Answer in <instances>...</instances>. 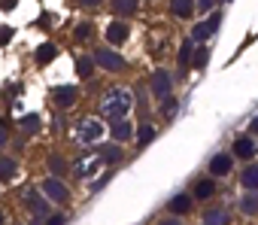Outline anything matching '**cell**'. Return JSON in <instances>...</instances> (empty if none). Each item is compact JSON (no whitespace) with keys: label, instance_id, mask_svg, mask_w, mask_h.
Returning a JSON list of instances; mask_svg holds the SVG:
<instances>
[{"label":"cell","instance_id":"ffe728a7","mask_svg":"<svg viewBox=\"0 0 258 225\" xmlns=\"http://www.w3.org/2000/svg\"><path fill=\"white\" fill-rule=\"evenodd\" d=\"M240 210H243L246 216H255V213H258V192H246V195L240 198Z\"/></svg>","mask_w":258,"mask_h":225},{"label":"cell","instance_id":"d590c367","mask_svg":"<svg viewBox=\"0 0 258 225\" xmlns=\"http://www.w3.org/2000/svg\"><path fill=\"white\" fill-rule=\"evenodd\" d=\"M158 225H182V222H179V219H176V216H173V219H161V222H158Z\"/></svg>","mask_w":258,"mask_h":225},{"label":"cell","instance_id":"6da1fadb","mask_svg":"<svg viewBox=\"0 0 258 225\" xmlns=\"http://www.w3.org/2000/svg\"><path fill=\"white\" fill-rule=\"evenodd\" d=\"M131 103H134V97H131V91H127V88H112V91L103 94L100 112H103L106 119L118 122V119H124L127 112H131Z\"/></svg>","mask_w":258,"mask_h":225},{"label":"cell","instance_id":"603a6c76","mask_svg":"<svg viewBox=\"0 0 258 225\" xmlns=\"http://www.w3.org/2000/svg\"><path fill=\"white\" fill-rule=\"evenodd\" d=\"M195 55H198V52H195V43H191V40H185V43H182V49H179V64H182V67L195 64Z\"/></svg>","mask_w":258,"mask_h":225},{"label":"cell","instance_id":"8d00e7d4","mask_svg":"<svg viewBox=\"0 0 258 225\" xmlns=\"http://www.w3.org/2000/svg\"><path fill=\"white\" fill-rule=\"evenodd\" d=\"M4 143H7V131H4V128H0V146H4Z\"/></svg>","mask_w":258,"mask_h":225},{"label":"cell","instance_id":"e0dca14e","mask_svg":"<svg viewBox=\"0 0 258 225\" xmlns=\"http://www.w3.org/2000/svg\"><path fill=\"white\" fill-rule=\"evenodd\" d=\"M19 174V164H16V158H10V155H0V180H13Z\"/></svg>","mask_w":258,"mask_h":225},{"label":"cell","instance_id":"8992f818","mask_svg":"<svg viewBox=\"0 0 258 225\" xmlns=\"http://www.w3.org/2000/svg\"><path fill=\"white\" fill-rule=\"evenodd\" d=\"M170 88H173L170 73H167V70H155V73H152V91H155V97H158V100L170 97Z\"/></svg>","mask_w":258,"mask_h":225},{"label":"cell","instance_id":"5bb4252c","mask_svg":"<svg viewBox=\"0 0 258 225\" xmlns=\"http://www.w3.org/2000/svg\"><path fill=\"white\" fill-rule=\"evenodd\" d=\"M140 7V0H109V10L115 16H134Z\"/></svg>","mask_w":258,"mask_h":225},{"label":"cell","instance_id":"1f68e13d","mask_svg":"<svg viewBox=\"0 0 258 225\" xmlns=\"http://www.w3.org/2000/svg\"><path fill=\"white\" fill-rule=\"evenodd\" d=\"M46 225H64V216H61V213H55V216H49V219H46Z\"/></svg>","mask_w":258,"mask_h":225},{"label":"cell","instance_id":"f546056e","mask_svg":"<svg viewBox=\"0 0 258 225\" xmlns=\"http://www.w3.org/2000/svg\"><path fill=\"white\" fill-rule=\"evenodd\" d=\"M88 31H91V25H79V28H76V40H85Z\"/></svg>","mask_w":258,"mask_h":225},{"label":"cell","instance_id":"e575fe53","mask_svg":"<svg viewBox=\"0 0 258 225\" xmlns=\"http://www.w3.org/2000/svg\"><path fill=\"white\" fill-rule=\"evenodd\" d=\"M103 0H79V7H100Z\"/></svg>","mask_w":258,"mask_h":225},{"label":"cell","instance_id":"30bf717a","mask_svg":"<svg viewBox=\"0 0 258 225\" xmlns=\"http://www.w3.org/2000/svg\"><path fill=\"white\" fill-rule=\"evenodd\" d=\"M109 134H112V140H115V143H124V140H131V137H137V134H134V125L127 122V119H118V122H112Z\"/></svg>","mask_w":258,"mask_h":225},{"label":"cell","instance_id":"7402d4cb","mask_svg":"<svg viewBox=\"0 0 258 225\" xmlns=\"http://www.w3.org/2000/svg\"><path fill=\"white\" fill-rule=\"evenodd\" d=\"M201 225H228V213L222 210V207H213L207 216H204V222Z\"/></svg>","mask_w":258,"mask_h":225},{"label":"cell","instance_id":"836d02e7","mask_svg":"<svg viewBox=\"0 0 258 225\" xmlns=\"http://www.w3.org/2000/svg\"><path fill=\"white\" fill-rule=\"evenodd\" d=\"M249 134H252V137H258V116L249 122Z\"/></svg>","mask_w":258,"mask_h":225},{"label":"cell","instance_id":"4316f807","mask_svg":"<svg viewBox=\"0 0 258 225\" xmlns=\"http://www.w3.org/2000/svg\"><path fill=\"white\" fill-rule=\"evenodd\" d=\"M55 52H58V49H55L52 43H49V46H40V52H37V61H40V64H49V61L55 58Z\"/></svg>","mask_w":258,"mask_h":225},{"label":"cell","instance_id":"f1b7e54d","mask_svg":"<svg viewBox=\"0 0 258 225\" xmlns=\"http://www.w3.org/2000/svg\"><path fill=\"white\" fill-rule=\"evenodd\" d=\"M213 7H216V0H198V10L201 13H210Z\"/></svg>","mask_w":258,"mask_h":225},{"label":"cell","instance_id":"ac0fdd59","mask_svg":"<svg viewBox=\"0 0 258 225\" xmlns=\"http://www.w3.org/2000/svg\"><path fill=\"white\" fill-rule=\"evenodd\" d=\"M188 210H191V195H173V198H170V213L182 216V213H188Z\"/></svg>","mask_w":258,"mask_h":225},{"label":"cell","instance_id":"52a82bcc","mask_svg":"<svg viewBox=\"0 0 258 225\" xmlns=\"http://www.w3.org/2000/svg\"><path fill=\"white\" fill-rule=\"evenodd\" d=\"M94 61H97L103 70H121V67H124V58L115 55L112 49H97V52H94Z\"/></svg>","mask_w":258,"mask_h":225},{"label":"cell","instance_id":"3957f363","mask_svg":"<svg viewBox=\"0 0 258 225\" xmlns=\"http://www.w3.org/2000/svg\"><path fill=\"white\" fill-rule=\"evenodd\" d=\"M49 201H58V204H67L70 201V189L58 180V177H49V180H43V189H40Z\"/></svg>","mask_w":258,"mask_h":225},{"label":"cell","instance_id":"74e56055","mask_svg":"<svg viewBox=\"0 0 258 225\" xmlns=\"http://www.w3.org/2000/svg\"><path fill=\"white\" fill-rule=\"evenodd\" d=\"M0 225H4V213H0Z\"/></svg>","mask_w":258,"mask_h":225},{"label":"cell","instance_id":"9c48e42d","mask_svg":"<svg viewBox=\"0 0 258 225\" xmlns=\"http://www.w3.org/2000/svg\"><path fill=\"white\" fill-rule=\"evenodd\" d=\"M231 167H234V155H228V152L210 158V174L213 177H225V174H231Z\"/></svg>","mask_w":258,"mask_h":225},{"label":"cell","instance_id":"2e32d148","mask_svg":"<svg viewBox=\"0 0 258 225\" xmlns=\"http://www.w3.org/2000/svg\"><path fill=\"white\" fill-rule=\"evenodd\" d=\"M216 28H219V16H213L210 22H204V25H198V28H195V34H191V40H210Z\"/></svg>","mask_w":258,"mask_h":225},{"label":"cell","instance_id":"7a4b0ae2","mask_svg":"<svg viewBox=\"0 0 258 225\" xmlns=\"http://www.w3.org/2000/svg\"><path fill=\"white\" fill-rule=\"evenodd\" d=\"M76 137H79L82 143H97V140L103 137V122H100V119H82L79 128H76Z\"/></svg>","mask_w":258,"mask_h":225},{"label":"cell","instance_id":"4dcf8cb0","mask_svg":"<svg viewBox=\"0 0 258 225\" xmlns=\"http://www.w3.org/2000/svg\"><path fill=\"white\" fill-rule=\"evenodd\" d=\"M204 64H207V52H204V49H201V52H198V55H195V67H204Z\"/></svg>","mask_w":258,"mask_h":225},{"label":"cell","instance_id":"ba28073f","mask_svg":"<svg viewBox=\"0 0 258 225\" xmlns=\"http://www.w3.org/2000/svg\"><path fill=\"white\" fill-rule=\"evenodd\" d=\"M127 37H131V28H127L124 22H109L106 25V43L109 46H121Z\"/></svg>","mask_w":258,"mask_h":225},{"label":"cell","instance_id":"9a60e30c","mask_svg":"<svg viewBox=\"0 0 258 225\" xmlns=\"http://www.w3.org/2000/svg\"><path fill=\"white\" fill-rule=\"evenodd\" d=\"M240 183L246 192H258V164H249L243 174H240Z\"/></svg>","mask_w":258,"mask_h":225},{"label":"cell","instance_id":"277c9868","mask_svg":"<svg viewBox=\"0 0 258 225\" xmlns=\"http://www.w3.org/2000/svg\"><path fill=\"white\" fill-rule=\"evenodd\" d=\"M100 161H103L100 155H91V152H82V155H79V158L73 161V174H76V177H91V174H94V171L100 167Z\"/></svg>","mask_w":258,"mask_h":225},{"label":"cell","instance_id":"8fae6325","mask_svg":"<svg viewBox=\"0 0 258 225\" xmlns=\"http://www.w3.org/2000/svg\"><path fill=\"white\" fill-rule=\"evenodd\" d=\"M234 155H237V158H252V155H255V137H252V134L237 137V140H234Z\"/></svg>","mask_w":258,"mask_h":225},{"label":"cell","instance_id":"d6986e66","mask_svg":"<svg viewBox=\"0 0 258 225\" xmlns=\"http://www.w3.org/2000/svg\"><path fill=\"white\" fill-rule=\"evenodd\" d=\"M94 58L91 55H79V61H76V73H79V79H88L91 73H94Z\"/></svg>","mask_w":258,"mask_h":225},{"label":"cell","instance_id":"484cf974","mask_svg":"<svg viewBox=\"0 0 258 225\" xmlns=\"http://www.w3.org/2000/svg\"><path fill=\"white\" fill-rule=\"evenodd\" d=\"M176 109H179V103H176L173 97H164V103H161V116H164V119H173Z\"/></svg>","mask_w":258,"mask_h":225},{"label":"cell","instance_id":"d6a6232c","mask_svg":"<svg viewBox=\"0 0 258 225\" xmlns=\"http://www.w3.org/2000/svg\"><path fill=\"white\" fill-rule=\"evenodd\" d=\"M106 183H109V174H106V177H100V180H97V183H94V186H91V189H94V192H97V189H103V186H106Z\"/></svg>","mask_w":258,"mask_h":225},{"label":"cell","instance_id":"5b68a950","mask_svg":"<svg viewBox=\"0 0 258 225\" xmlns=\"http://www.w3.org/2000/svg\"><path fill=\"white\" fill-rule=\"evenodd\" d=\"M25 204H28V210H31L37 219L49 216V210H52V204H49V198H43V192H28V195H25Z\"/></svg>","mask_w":258,"mask_h":225},{"label":"cell","instance_id":"4fadbf2b","mask_svg":"<svg viewBox=\"0 0 258 225\" xmlns=\"http://www.w3.org/2000/svg\"><path fill=\"white\" fill-rule=\"evenodd\" d=\"M198 10V0H170V13L176 19H188Z\"/></svg>","mask_w":258,"mask_h":225},{"label":"cell","instance_id":"cb8c5ba5","mask_svg":"<svg viewBox=\"0 0 258 225\" xmlns=\"http://www.w3.org/2000/svg\"><path fill=\"white\" fill-rule=\"evenodd\" d=\"M100 158H103L106 164H112V161L118 164V161H121V146H118V143H112V146H103V149H100Z\"/></svg>","mask_w":258,"mask_h":225},{"label":"cell","instance_id":"d4e9b609","mask_svg":"<svg viewBox=\"0 0 258 225\" xmlns=\"http://www.w3.org/2000/svg\"><path fill=\"white\" fill-rule=\"evenodd\" d=\"M155 134H158V128H155V125H140V131H137V143H140V146H146V143H152V140H155Z\"/></svg>","mask_w":258,"mask_h":225},{"label":"cell","instance_id":"7c38bea8","mask_svg":"<svg viewBox=\"0 0 258 225\" xmlns=\"http://www.w3.org/2000/svg\"><path fill=\"white\" fill-rule=\"evenodd\" d=\"M52 97H55L58 106H73V103H76V88H73V85H58V88L52 91Z\"/></svg>","mask_w":258,"mask_h":225},{"label":"cell","instance_id":"83f0119b","mask_svg":"<svg viewBox=\"0 0 258 225\" xmlns=\"http://www.w3.org/2000/svg\"><path fill=\"white\" fill-rule=\"evenodd\" d=\"M49 167H52L55 174H64V171H67V161H64L61 155H49Z\"/></svg>","mask_w":258,"mask_h":225},{"label":"cell","instance_id":"44dd1931","mask_svg":"<svg viewBox=\"0 0 258 225\" xmlns=\"http://www.w3.org/2000/svg\"><path fill=\"white\" fill-rule=\"evenodd\" d=\"M213 195H216V183H213V177H210V180H201V183L195 186V198L207 201V198H213Z\"/></svg>","mask_w":258,"mask_h":225}]
</instances>
